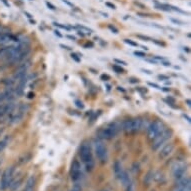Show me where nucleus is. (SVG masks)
Returning a JSON list of instances; mask_svg holds the SVG:
<instances>
[{"mask_svg":"<svg viewBox=\"0 0 191 191\" xmlns=\"http://www.w3.org/2000/svg\"><path fill=\"white\" fill-rule=\"evenodd\" d=\"M163 124L162 122L160 121H154L152 122L151 124L149 125L147 129V136H148V139L149 140H153V139L156 137L158 134H160L161 132L163 131Z\"/></svg>","mask_w":191,"mask_h":191,"instance_id":"2","label":"nucleus"},{"mask_svg":"<svg viewBox=\"0 0 191 191\" xmlns=\"http://www.w3.org/2000/svg\"><path fill=\"white\" fill-rule=\"evenodd\" d=\"M163 65H165V66H169V65H170V63H169V62L163 61Z\"/></svg>","mask_w":191,"mask_h":191,"instance_id":"49","label":"nucleus"},{"mask_svg":"<svg viewBox=\"0 0 191 191\" xmlns=\"http://www.w3.org/2000/svg\"><path fill=\"white\" fill-rule=\"evenodd\" d=\"M183 116H184V118H185V119H186V120H187V121H188V122H189V123L191 122V119H190V117H188V116H187V115H185V114H184V115H183Z\"/></svg>","mask_w":191,"mask_h":191,"instance_id":"45","label":"nucleus"},{"mask_svg":"<svg viewBox=\"0 0 191 191\" xmlns=\"http://www.w3.org/2000/svg\"><path fill=\"white\" fill-rule=\"evenodd\" d=\"M117 126H116L115 123H112V124H110L109 126L103 128L102 130L100 131V136L101 138L103 139H107V140H110V139L114 138V137L116 136V134H117Z\"/></svg>","mask_w":191,"mask_h":191,"instance_id":"4","label":"nucleus"},{"mask_svg":"<svg viewBox=\"0 0 191 191\" xmlns=\"http://www.w3.org/2000/svg\"><path fill=\"white\" fill-rule=\"evenodd\" d=\"M124 42H125V43H127V44H129V45L133 46V47H136V46H138V44H137L136 42L132 41L131 39H124Z\"/></svg>","mask_w":191,"mask_h":191,"instance_id":"22","label":"nucleus"},{"mask_svg":"<svg viewBox=\"0 0 191 191\" xmlns=\"http://www.w3.org/2000/svg\"><path fill=\"white\" fill-rule=\"evenodd\" d=\"M112 68H113V70L117 73H124V71H125L122 67L119 66V65H116V64H114L113 66H112Z\"/></svg>","mask_w":191,"mask_h":191,"instance_id":"21","label":"nucleus"},{"mask_svg":"<svg viewBox=\"0 0 191 191\" xmlns=\"http://www.w3.org/2000/svg\"><path fill=\"white\" fill-rule=\"evenodd\" d=\"M173 148H174L173 143H168V144H166L162 149H161V151L159 152V158L164 159V158H166V157H168L173 151Z\"/></svg>","mask_w":191,"mask_h":191,"instance_id":"9","label":"nucleus"},{"mask_svg":"<svg viewBox=\"0 0 191 191\" xmlns=\"http://www.w3.org/2000/svg\"><path fill=\"white\" fill-rule=\"evenodd\" d=\"M1 134H2V130L0 129V136H1Z\"/></svg>","mask_w":191,"mask_h":191,"instance_id":"53","label":"nucleus"},{"mask_svg":"<svg viewBox=\"0 0 191 191\" xmlns=\"http://www.w3.org/2000/svg\"><path fill=\"white\" fill-rule=\"evenodd\" d=\"M62 1H63L64 3H66L67 5H69V6H71V7H73V4L71 3V2H69L68 0H62Z\"/></svg>","mask_w":191,"mask_h":191,"instance_id":"41","label":"nucleus"},{"mask_svg":"<svg viewBox=\"0 0 191 191\" xmlns=\"http://www.w3.org/2000/svg\"><path fill=\"white\" fill-rule=\"evenodd\" d=\"M132 121V133H136L142 127V120L141 118H134L131 119Z\"/></svg>","mask_w":191,"mask_h":191,"instance_id":"11","label":"nucleus"},{"mask_svg":"<svg viewBox=\"0 0 191 191\" xmlns=\"http://www.w3.org/2000/svg\"><path fill=\"white\" fill-rule=\"evenodd\" d=\"M109 78H110V77H109V75H105V74H103V75H101V79H102V80H104V81H105V80H108Z\"/></svg>","mask_w":191,"mask_h":191,"instance_id":"38","label":"nucleus"},{"mask_svg":"<svg viewBox=\"0 0 191 191\" xmlns=\"http://www.w3.org/2000/svg\"><path fill=\"white\" fill-rule=\"evenodd\" d=\"M122 129L126 133H132V121L131 119H127L122 123Z\"/></svg>","mask_w":191,"mask_h":191,"instance_id":"13","label":"nucleus"},{"mask_svg":"<svg viewBox=\"0 0 191 191\" xmlns=\"http://www.w3.org/2000/svg\"><path fill=\"white\" fill-rule=\"evenodd\" d=\"M158 78L159 79H161V80H168V77L167 76H165V75H159Z\"/></svg>","mask_w":191,"mask_h":191,"instance_id":"40","label":"nucleus"},{"mask_svg":"<svg viewBox=\"0 0 191 191\" xmlns=\"http://www.w3.org/2000/svg\"><path fill=\"white\" fill-rule=\"evenodd\" d=\"M148 85H149V86H151V87H154V88H156V89H159V90H161V87L159 86L158 84H155V83L148 82Z\"/></svg>","mask_w":191,"mask_h":191,"instance_id":"29","label":"nucleus"},{"mask_svg":"<svg viewBox=\"0 0 191 191\" xmlns=\"http://www.w3.org/2000/svg\"><path fill=\"white\" fill-rule=\"evenodd\" d=\"M142 71H143V72H144V73H146V74H149V75H151V74H152L151 71H149V70H146V69H142Z\"/></svg>","mask_w":191,"mask_h":191,"instance_id":"43","label":"nucleus"},{"mask_svg":"<svg viewBox=\"0 0 191 191\" xmlns=\"http://www.w3.org/2000/svg\"><path fill=\"white\" fill-rule=\"evenodd\" d=\"M114 61L116 62V63H119V64H122V65H127V63L125 61H123V60H120V59H114Z\"/></svg>","mask_w":191,"mask_h":191,"instance_id":"34","label":"nucleus"},{"mask_svg":"<svg viewBox=\"0 0 191 191\" xmlns=\"http://www.w3.org/2000/svg\"><path fill=\"white\" fill-rule=\"evenodd\" d=\"M170 20H171L172 22H174V23H176V24H184L183 22H182V21H180V20H177V19H173V18H171V19H170Z\"/></svg>","mask_w":191,"mask_h":191,"instance_id":"36","label":"nucleus"},{"mask_svg":"<svg viewBox=\"0 0 191 191\" xmlns=\"http://www.w3.org/2000/svg\"><path fill=\"white\" fill-rule=\"evenodd\" d=\"M146 61L150 62V63H153V64H157V63H158V61H156V60H155L153 57H152L151 59H149V58H146Z\"/></svg>","mask_w":191,"mask_h":191,"instance_id":"33","label":"nucleus"},{"mask_svg":"<svg viewBox=\"0 0 191 191\" xmlns=\"http://www.w3.org/2000/svg\"><path fill=\"white\" fill-rule=\"evenodd\" d=\"M60 47H62V48H64V49H67V50H70V47H68V46H65V45H63V44H61L60 45Z\"/></svg>","mask_w":191,"mask_h":191,"instance_id":"44","label":"nucleus"},{"mask_svg":"<svg viewBox=\"0 0 191 191\" xmlns=\"http://www.w3.org/2000/svg\"><path fill=\"white\" fill-rule=\"evenodd\" d=\"M134 55L138 56V57H145V53L141 52V51H135V52H134Z\"/></svg>","mask_w":191,"mask_h":191,"instance_id":"28","label":"nucleus"},{"mask_svg":"<svg viewBox=\"0 0 191 191\" xmlns=\"http://www.w3.org/2000/svg\"><path fill=\"white\" fill-rule=\"evenodd\" d=\"M113 169H114V173H115V176L119 179L121 175H122V173H123L122 166H121V163L119 162V161H115L114 166H113Z\"/></svg>","mask_w":191,"mask_h":191,"instance_id":"12","label":"nucleus"},{"mask_svg":"<svg viewBox=\"0 0 191 191\" xmlns=\"http://www.w3.org/2000/svg\"><path fill=\"white\" fill-rule=\"evenodd\" d=\"M186 172V165L182 162H176L172 167V175L175 179L179 180L182 177H184V174Z\"/></svg>","mask_w":191,"mask_h":191,"instance_id":"5","label":"nucleus"},{"mask_svg":"<svg viewBox=\"0 0 191 191\" xmlns=\"http://www.w3.org/2000/svg\"><path fill=\"white\" fill-rule=\"evenodd\" d=\"M121 180V182H122V184L124 186H128L129 185L131 182H130V177L128 176V174H127V172H125V171H123V173H122V175L120 176V178H119Z\"/></svg>","mask_w":191,"mask_h":191,"instance_id":"15","label":"nucleus"},{"mask_svg":"<svg viewBox=\"0 0 191 191\" xmlns=\"http://www.w3.org/2000/svg\"><path fill=\"white\" fill-rule=\"evenodd\" d=\"M71 57H72V59L75 60L76 62H80V58L78 57V55L75 54V53H72V54H71Z\"/></svg>","mask_w":191,"mask_h":191,"instance_id":"30","label":"nucleus"},{"mask_svg":"<svg viewBox=\"0 0 191 191\" xmlns=\"http://www.w3.org/2000/svg\"><path fill=\"white\" fill-rule=\"evenodd\" d=\"M186 103H187V105H188V106H189V107L191 106V102H190V100H189V99L186 100Z\"/></svg>","mask_w":191,"mask_h":191,"instance_id":"50","label":"nucleus"},{"mask_svg":"<svg viewBox=\"0 0 191 191\" xmlns=\"http://www.w3.org/2000/svg\"><path fill=\"white\" fill-rule=\"evenodd\" d=\"M5 146H6V141L5 140H2V141H0V152L2 151V150L5 148Z\"/></svg>","mask_w":191,"mask_h":191,"instance_id":"27","label":"nucleus"},{"mask_svg":"<svg viewBox=\"0 0 191 191\" xmlns=\"http://www.w3.org/2000/svg\"><path fill=\"white\" fill-rule=\"evenodd\" d=\"M2 1H3V3H4V4H5V5H6V6H9V3H8V2H7V1H6V0H2Z\"/></svg>","mask_w":191,"mask_h":191,"instance_id":"51","label":"nucleus"},{"mask_svg":"<svg viewBox=\"0 0 191 191\" xmlns=\"http://www.w3.org/2000/svg\"><path fill=\"white\" fill-rule=\"evenodd\" d=\"M26 82H27V76H24L23 78L18 80V84H17V87H16V89H15V92H16L17 95H22V94H23Z\"/></svg>","mask_w":191,"mask_h":191,"instance_id":"10","label":"nucleus"},{"mask_svg":"<svg viewBox=\"0 0 191 191\" xmlns=\"http://www.w3.org/2000/svg\"><path fill=\"white\" fill-rule=\"evenodd\" d=\"M25 15H27V17H28L29 19H31V18H32V15H31V14H29V13H28V12H26V11H25Z\"/></svg>","mask_w":191,"mask_h":191,"instance_id":"46","label":"nucleus"},{"mask_svg":"<svg viewBox=\"0 0 191 191\" xmlns=\"http://www.w3.org/2000/svg\"><path fill=\"white\" fill-rule=\"evenodd\" d=\"M75 104H76V106L79 107V108H83V107H84L83 103L81 102V101H79V100H76V101H75Z\"/></svg>","mask_w":191,"mask_h":191,"instance_id":"32","label":"nucleus"},{"mask_svg":"<svg viewBox=\"0 0 191 191\" xmlns=\"http://www.w3.org/2000/svg\"><path fill=\"white\" fill-rule=\"evenodd\" d=\"M0 164H1V161H0Z\"/></svg>","mask_w":191,"mask_h":191,"instance_id":"56","label":"nucleus"},{"mask_svg":"<svg viewBox=\"0 0 191 191\" xmlns=\"http://www.w3.org/2000/svg\"><path fill=\"white\" fill-rule=\"evenodd\" d=\"M70 176L74 181L78 180L80 178V176H81V166H80V163L77 160H74L72 164H71Z\"/></svg>","mask_w":191,"mask_h":191,"instance_id":"8","label":"nucleus"},{"mask_svg":"<svg viewBox=\"0 0 191 191\" xmlns=\"http://www.w3.org/2000/svg\"><path fill=\"white\" fill-rule=\"evenodd\" d=\"M71 191H81V186L79 184H75L72 189H71Z\"/></svg>","mask_w":191,"mask_h":191,"instance_id":"26","label":"nucleus"},{"mask_svg":"<svg viewBox=\"0 0 191 191\" xmlns=\"http://www.w3.org/2000/svg\"><path fill=\"white\" fill-rule=\"evenodd\" d=\"M152 41H153L154 43H156L157 45H160V46H164V45H165V44L162 43V42H159V41H157V40H155V39H152Z\"/></svg>","mask_w":191,"mask_h":191,"instance_id":"39","label":"nucleus"},{"mask_svg":"<svg viewBox=\"0 0 191 191\" xmlns=\"http://www.w3.org/2000/svg\"><path fill=\"white\" fill-rule=\"evenodd\" d=\"M8 48L9 47H2V48H0V59H6L8 54Z\"/></svg>","mask_w":191,"mask_h":191,"instance_id":"17","label":"nucleus"},{"mask_svg":"<svg viewBox=\"0 0 191 191\" xmlns=\"http://www.w3.org/2000/svg\"><path fill=\"white\" fill-rule=\"evenodd\" d=\"M21 183H22V179H17V180L11 181L8 187L10 188L11 191H16L19 188V186L21 185Z\"/></svg>","mask_w":191,"mask_h":191,"instance_id":"14","label":"nucleus"},{"mask_svg":"<svg viewBox=\"0 0 191 191\" xmlns=\"http://www.w3.org/2000/svg\"><path fill=\"white\" fill-rule=\"evenodd\" d=\"M13 171H14V168L8 167L2 173L1 180H0V190H5L6 188H8L10 182L12 181L11 179H12Z\"/></svg>","mask_w":191,"mask_h":191,"instance_id":"3","label":"nucleus"},{"mask_svg":"<svg viewBox=\"0 0 191 191\" xmlns=\"http://www.w3.org/2000/svg\"><path fill=\"white\" fill-rule=\"evenodd\" d=\"M32 97H34V94L29 93V94H28V98H32Z\"/></svg>","mask_w":191,"mask_h":191,"instance_id":"52","label":"nucleus"},{"mask_svg":"<svg viewBox=\"0 0 191 191\" xmlns=\"http://www.w3.org/2000/svg\"><path fill=\"white\" fill-rule=\"evenodd\" d=\"M151 179H153V173H152V171H149L144 177V184L148 185L150 183V181H151Z\"/></svg>","mask_w":191,"mask_h":191,"instance_id":"18","label":"nucleus"},{"mask_svg":"<svg viewBox=\"0 0 191 191\" xmlns=\"http://www.w3.org/2000/svg\"><path fill=\"white\" fill-rule=\"evenodd\" d=\"M172 131L169 129H163V131L160 134H158L155 138L152 140V149L157 150L161 147V145H163L168 139L171 137Z\"/></svg>","mask_w":191,"mask_h":191,"instance_id":"1","label":"nucleus"},{"mask_svg":"<svg viewBox=\"0 0 191 191\" xmlns=\"http://www.w3.org/2000/svg\"><path fill=\"white\" fill-rule=\"evenodd\" d=\"M102 191H107V190H102Z\"/></svg>","mask_w":191,"mask_h":191,"instance_id":"55","label":"nucleus"},{"mask_svg":"<svg viewBox=\"0 0 191 191\" xmlns=\"http://www.w3.org/2000/svg\"><path fill=\"white\" fill-rule=\"evenodd\" d=\"M108 28H109L110 30H111L113 33H115V34H117V33H118L117 28H115V27H114V26H112V25H108Z\"/></svg>","mask_w":191,"mask_h":191,"instance_id":"31","label":"nucleus"},{"mask_svg":"<svg viewBox=\"0 0 191 191\" xmlns=\"http://www.w3.org/2000/svg\"><path fill=\"white\" fill-rule=\"evenodd\" d=\"M54 32H55V35H57L58 37H62V34H61V33H60L58 30H55Z\"/></svg>","mask_w":191,"mask_h":191,"instance_id":"42","label":"nucleus"},{"mask_svg":"<svg viewBox=\"0 0 191 191\" xmlns=\"http://www.w3.org/2000/svg\"><path fill=\"white\" fill-rule=\"evenodd\" d=\"M45 4H46V6L47 7L49 8V9H51V10H55L56 8H55V6L53 5L52 3H50V2H48V1H45Z\"/></svg>","mask_w":191,"mask_h":191,"instance_id":"24","label":"nucleus"},{"mask_svg":"<svg viewBox=\"0 0 191 191\" xmlns=\"http://www.w3.org/2000/svg\"><path fill=\"white\" fill-rule=\"evenodd\" d=\"M95 153H96V156L97 158L99 159L100 162H105L107 159V150H106V147L105 145L103 144L102 142H97L95 145Z\"/></svg>","mask_w":191,"mask_h":191,"instance_id":"7","label":"nucleus"},{"mask_svg":"<svg viewBox=\"0 0 191 191\" xmlns=\"http://www.w3.org/2000/svg\"><path fill=\"white\" fill-rule=\"evenodd\" d=\"M24 191H32V190H28V189H25V190H24Z\"/></svg>","mask_w":191,"mask_h":191,"instance_id":"54","label":"nucleus"},{"mask_svg":"<svg viewBox=\"0 0 191 191\" xmlns=\"http://www.w3.org/2000/svg\"><path fill=\"white\" fill-rule=\"evenodd\" d=\"M126 191H134V189H133V185H132L131 183H130L129 185L127 186V188H126Z\"/></svg>","mask_w":191,"mask_h":191,"instance_id":"37","label":"nucleus"},{"mask_svg":"<svg viewBox=\"0 0 191 191\" xmlns=\"http://www.w3.org/2000/svg\"><path fill=\"white\" fill-rule=\"evenodd\" d=\"M77 28H79L80 30H81V31H80V32H85V33H86V34H90V33L92 32L91 29L85 27V26H83V25H77Z\"/></svg>","mask_w":191,"mask_h":191,"instance_id":"19","label":"nucleus"},{"mask_svg":"<svg viewBox=\"0 0 191 191\" xmlns=\"http://www.w3.org/2000/svg\"><path fill=\"white\" fill-rule=\"evenodd\" d=\"M130 82H132V83H136V82H138V79H135V78H132L131 81H130Z\"/></svg>","mask_w":191,"mask_h":191,"instance_id":"47","label":"nucleus"},{"mask_svg":"<svg viewBox=\"0 0 191 191\" xmlns=\"http://www.w3.org/2000/svg\"><path fill=\"white\" fill-rule=\"evenodd\" d=\"M136 36L138 37V38H140V39L144 40V41H150V40H152L150 37H148V36H144V35H141V34H137Z\"/></svg>","mask_w":191,"mask_h":191,"instance_id":"23","label":"nucleus"},{"mask_svg":"<svg viewBox=\"0 0 191 191\" xmlns=\"http://www.w3.org/2000/svg\"><path fill=\"white\" fill-rule=\"evenodd\" d=\"M105 5L108 6V7H110L111 9H115V5L112 3H110V2H105Z\"/></svg>","mask_w":191,"mask_h":191,"instance_id":"35","label":"nucleus"},{"mask_svg":"<svg viewBox=\"0 0 191 191\" xmlns=\"http://www.w3.org/2000/svg\"><path fill=\"white\" fill-rule=\"evenodd\" d=\"M54 24L55 26H57V27H60V28H62V29H66V30H69V27H67L66 25H62V24H60V23H56V22H54Z\"/></svg>","mask_w":191,"mask_h":191,"instance_id":"25","label":"nucleus"},{"mask_svg":"<svg viewBox=\"0 0 191 191\" xmlns=\"http://www.w3.org/2000/svg\"><path fill=\"white\" fill-rule=\"evenodd\" d=\"M85 166H86L87 171H91V170L94 168V160L88 161V162H85Z\"/></svg>","mask_w":191,"mask_h":191,"instance_id":"20","label":"nucleus"},{"mask_svg":"<svg viewBox=\"0 0 191 191\" xmlns=\"http://www.w3.org/2000/svg\"><path fill=\"white\" fill-rule=\"evenodd\" d=\"M34 184H35V178L33 176L29 177V179L26 182V189L32 190V188L34 187Z\"/></svg>","mask_w":191,"mask_h":191,"instance_id":"16","label":"nucleus"},{"mask_svg":"<svg viewBox=\"0 0 191 191\" xmlns=\"http://www.w3.org/2000/svg\"><path fill=\"white\" fill-rule=\"evenodd\" d=\"M79 155H80V157H81V160L84 163L93 160V158H92V153H91V148L88 143H83L81 148H80Z\"/></svg>","mask_w":191,"mask_h":191,"instance_id":"6","label":"nucleus"},{"mask_svg":"<svg viewBox=\"0 0 191 191\" xmlns=\"http://www.w3.org/2000/svg\"><path fill=\"white\" fill-rule=\"evenodd\" d=\"M67 37L69 38V39H72V40H75V37L74 36H71V35H67Z\"/></svg>","mask_w":191,"mask_h":191,"instance_id":"48","label":"nucleus"}]
</instances>
